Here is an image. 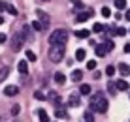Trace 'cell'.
Wrapping results in <instances>:
<instances>
[{
	"label": "cell",
	"instance_id": "1",
	"mask_svg": "<svg viewBox=\"0 0 130 122\" xmlns=\"http://www.w3.org/2000/svg\"><path fill=\"white\" fill-rule=\"evenodd\" d=\"M91 111L92 113H106L107 111V100L104 98V94L102 92H98L92 96V100H91Z\"/></svg>",
	"mask_w": 130,
	"mask_h": 122
},
{
	"label": "cell",
	"instance_id": "2",
	"mask_svg": "<svg viewBox=\"0 0 130 122\" xmlns=\"http://www.w3.org/2000/svg\"><path fill=\"white\" fill-rule=\"evenodd\" d=\"M64 53H66V43H57V45H51V49H49V58H51V62H60L62 58H64Z\"/></svg>",
	"mask_w": 130,
	"mask_h": 122
},
{
	"label": "cell",
	"instance_id": "3",
	"mask_svg": "<svg viewBox=\"0 0 130 122\" xmlns=\"http://www.w3.org/2000/svg\"><path fill=\"white\" fill-rule=\"evenodd\" d=\"M66 42H68V30H64V28H57L55 32L49 36V43H51V45L66 43Z\"/></svg>",
	"mask_w": 130,
	"mask_h": 122
},
{
	"label": "cell",
	"instance_id": "4",
	"mask_svg": "<svg viewBox=\"0 0 130 122\" xmlns=\"http://www.w3.org/2000/svg\"><path fill=\"white\" fill-rule=\"evenodd\" d=\"M113 47H115V43H113V42H109V39H106L104 43H98L96 47H94V53H96V56H98V58H102V56H106Z\"/></svg>",
	"mask_w": 130,
	"mask_h": 122
},
{
	"label": "cell",
	"instance_id": "5",
	"mask_svg": "<svg viewBox=\"0 0 130 122\" xmlns=\"http://www.w3.org/2000/svg\"><path fill=\"white\" fill-rule=\"evenodd\" d=\"M23 36H21V32H17V34H13V38H11V51L13 53H19L21 49H23Z\"/></svg>",
	"mask_w": 130,
	"mask_h": 122
},
{
	"label": "cell",
	"instance_id": "6",
	"mask_svg": "<svg viewBox=\"0 0 130 122\" xmlns=\"http://www.w3.org/2000/svg\"><path fill=\"white\" fill-rule=\"evenodd\" d=\"M36 17H38V21L43 25V28H49V23H51V19H49V15H47L45 11L38 10V11H36Z\"/></svg>",
	"mask_w": 130,
	"mask_h": 122
},
{
	"label": "cell",
	"instance_id": "7",
	"mask_svg": "<svg viewBox=\"0 0 130 122\" xmlns=\"http://www.w3.org/2000/svg\"><path fill=\"white\" fill-rule=\"evenodd\" d=\"M92 17V10H87V11H81L77 17H75V23H85Z\"/></svg>",
	"mask_w": 130,
	"mask_h": 122
},
{
	"label": "cell",
	"instance_id": "8",
	"mask_svg": "<svg viewBox=\"0 0 130 122\" xmlns=\"http://www.w3.org/2000/svg\"><path fill=\"white\" fill-rule=\"evenodd\" d=\"M4 94H6V96H17V94H19V87H17V85H10V87H6L4 88Z\"/></svg>",
	"mask_w": 130,
	"mask_h": 122
},
{
	"label": "cell",
	"instance_id": "9",
	"mask_svg": "<svg viewBox=\"0 0 130 122\" xmlns=\"http://www.w3.org/2000/svg\"><path fill=\"white\" fill-rule=\"evenodd\" d=\"M17 70H19V73L21 75H28V64H26V60H21L19 64H17Z\"/></svg>",
	"mask_w": 130,
	"mask_h": 122
},
{
	"label": "cell",
	"instance_id": "10",
	"mask_svg": "<svg viewBox=\"0 0 130 122\" xmlns=\"http://www.w3.org/2000/svg\"><path fill=\"white\" fill-rule=\"evenodd\" d=\"M68 103H70L72 107H77L79 103H81V100H79L77 94H70V96H68Z\"/></svg>",
	"mask_w": 130,
	"mask_h": 122
},
{
	"label": "cell",
	"instance_id": "11",
	"mask_svg": "<svg viewBox=\"0 0 130 122\" xmlns=\"http://www.w3.org/2000/svg\"><path fill=\"white\" fill-rule=\"evenodd\" d=\"M117 70H119V73L123 75V77H126V75L130 73V66H128V64H124V62H123V64H119V66H117Z\"/></svg>",
	"mask_w": 130,
	"mask_h": 122
},
{
	"label": "cell",
	"instance_id": "12",
	"mask_svg": "<svg viewBox=\"0 0 130 122\" xmlns=\"http://www.w3.org/2000/svg\"><path fill=\"white\" fill-rule=\"evenodd\" d=\"M92 90H91V85H87V83H83V85H79V94L81 96H89Z\"/></svg>",
	"mask_w": 130,
	"mask_h": 122
},
{
	"label": "cell",
	"instance_id": "13",
	"mask_svg": "<svg viewBox=\"0 0 130 122\" xmlns=\"http://www.w3.org/2000/svg\"><path fill=\"white\" fill-rule=\"evenodd\" d=\"M81 79H83V71L81 70H74L72 71V81H74V83H79Z\"/></svg>",
	"mask_w": 130,
	"mask_h": 122
},
{
	"label": "cell",
	"instance_id": "14",
	"mask_svg": "<svg viewBox=\"0 0 130 122\" xmlns=\"http://www.w3.org/2000/svg\"><path fill=\"white\" fill-rule=\"evenodd\" d=\"M85 58H87V51H85V49H77V51H75V60L83 62Z\"/></svg>",
	"mask_w": 130,
	"mask_h": 122
},
{
	"label": "cell",
	"instance_id": "15",
	"mask_svg": "<svg viewBox=\"0 0 130 122\" xmlns=\"http://www.w3.org/2000/svg\"><path fill=\"white\" fill-rule=\"evenodd\" d=\"M38 116H40V122H49V116H47L45 109H38Z\"/></svg>",
	"mask_w": 130,
	"mask_h": 122
},
{
	"label": "cell",
	"instance_id": "16",
	"mask_svg": "<svg viewBox=\"0 0 130 122\" xmlns=\"http://www.w3.org/2000/svg\"><path fill=\"white\" fill-rule=\"evenodd\" d=\"M19 32H21V36H23L25 39H32V36H30V28H28V26H23Z\"/></svg>",
	"mask_w": 130,
	"mask_h": 122
},
{
	"label": "cell",
	"instance_id": "17",
	"mask_svg": "<svg viewBox=\"0 0 130 122\" xmlns=\"http://www.w3.org/2000/svg\"><path fill=\"white\" fill-rule=\"evenodd\" d=\"M8 73H10V68H8V66H2V68H0V83L8 77Z\"/></svg>",
	"mask_w": 130,
	"mask_h": 122
},
{
	"label": "cell",
	"instance_id": "18",
	"mask_svg": "<svg viewBox=\"0 0 130 122\" xmlns=\"http://www.w3.org/2000/svg\"><path fill=\"white\" fill-rule=\"evenodd\" d=\"M107 92L109 94H117V83H113V81H109V83H107Z\"/></svg>",
	"mask_w": 130,
	"mask_h": 122
},
{
	"label": "cell",
	"instance_id": "19",
	"mask_svg": "<svg viewBox=\"0 0 130 122\" xmlns=\"http://www.w3.org/2000/svg\"><path fill=\"white\" fill-rule=\"evenodd\" d=\"M55 83L57 85H64L66 83V75L64 73H55Z\"/></svg>",
	"mask_w": 130,
	"mask_h": 122
},
{
	"label": "cell",
	"instance_id": "20",
	"mask_svg": "<svg viewBox=\"0 0 130 122\" xmlns=\"http://www.w3.org/2000/svg\"><path fill=\"white\" fill-rule=\"evenodd\" d=\"M104 30H106L104 25H100V23H94V26H92V32H94V34H102Z\"/></svg>",
	"mask_w": 130,
	"mask_h": 122
},
{
	"label": "cell",
	"instance_id": "21",
	"mask_svg": "<svg viewBox=\"0 0 130 122\" xmlns=\"http://www.w3.org/2000/svg\"><path fill=\"white\" fill-rule=\"evenodd\" d=\"M25 56H26V60H28V62H36V60H38V56H36L34 51H26Z\"/></svg>",
	"mask_w": 130,
	"mask_h": 122
},
{
	"label": "cell",
	"instance_id": "22",
	"mask_svg": "<svg viewBox=\"0 0 130 122\" xmlns=\"http://www.w3.org/2000/svg\"><path fill=\"white\" fill-rule=\"evenodd\" d=\"M115 83H117V88L119 90H128V83L124 79H119V81H115Z\"/></svg>",
	"mask_w": 130,
	"mask_h": 122
},
{
	"label": "cell",
	"instance_id": "23",
	"mask_svg": "<svg viewBox=\"0 0 130 122\" xmlns=\"http://www.w3.org/2000/svg\"><path fill=\"white\" fill-rule=\"evenodd\" d=\"M32 30H36V32H42V30H45V28H43V25H42V23L36 19V21L32 23Z\"/></svg>",
	"mask_w": 130,
	"mask_h": 122
},
{
	"label": "cell",
	"instance_id": "24",
	"mask_svg": "<svg viewBox=\"0 0 130 122\" xmlns=\"http://www.w3.org/2000/svg\"><path fill=\"white\" fill-rule=\"evenodd\" d=\"M83 118H85V122H94V115H92V111H87L83 115Z\"/></svg>",
	"mask_w": 130,
	"mask_h": 122
},
{
	"label": "cell",
	"instance_id": "25",
	"mask_svg": "<svg viewBox=\"0 0 130 122\" xmlns=\"http://www.w3.org/2000/svg\"><path fill=\"white\" fill-rule=\"evenodd\" d=\"M75 36H77V38H89V36H91V32H89V30H77V32H75Z\"/></svg>",
	"mask_w": 130,
	"mask_h": 122
},
{
	"label": "cell",
	"instance_id": "26",
	"mask_svg": "<svg viewBox=\"0 0 130 122\" xmlns=\"http://www.w3.org/2000/svg\"><path fill=\"white\" fill-rule=\"evenodd\" d=\"M115 8L117 10H124L126 8V0H115Z\"/></svg>",
	"mask_w": 130,
	"mask_h": 122
},
{
	"label": "cell",
	"instance_id": "27",
	"mask_svg": "<svg viewBox=\"0 0 130 122\" xmlns=\"http://www.w3.org/2000/svg\"><path fill=\"white\" fill-rule=\"evenodd\" d=\"M72 6H74V10H83V2L81 0H72Z\"/></svg>",
	"mask_w": 130,
	"mask_h": 122
},
{
	"label": "cell",
	"instance_id": "28",
	"mask_svg": "<svg viewBox=\"0 0 130 122\" xmlns=\"http://www.w3.org/2000/svg\"><path fill=\"white\" fill-rule=\"evenodd\" d=\"M55 116H57V118H66L68 115H66L64 109H57V111H55Z\"/></svg>",
	"mask_w": 130,
	"mask_h": 122
},
{
	"label": "cell",
	"instance_id": "29",
	"mask_svg": "<svg viewBox=\"0 0 130 122\" xmlns=\"http://www.w3.org/2000/svg\"><path fill=\"white\" fill-rule=\"evenodd\" d=\"M87 70H89V71L96 70V60H89V62H87Z\"/></svg>",
	"mask_w": 130,
	"mask_h": 122
},
{
	"label": "cell",
	"instance_id": "30",
	"mask_svg": "<svg viewBox=\"0 0 130 122\" xmlns=\"http://www.w3.org/2000/svg\"><path fill=\"white\" fill-rule=\"evenodd\" d=\"M6 11H8V13H11V15H17V10L11 6V4H6Z\"/></svg>",
	"mask_w": 130,
	"mask_h": 122
},
{
	"label": "cell",
	"instance_id": "31",
	"mask_svg": "<svg viewBox=\"0 0 130 122\" xmlns=\"http://www.w3.org/2000/svg\"><path fill=\"white\" fill-rule=\"evenodd\" d=\"M124 34H126V28H121V26L115 28V36H124Z\"/></svg>",
	"mask_w": 130,
	"mask_h": 122
},
{
	"label": "cell",
	"instance_id": "32",
	"mask_svg": "<svg viewBox=\"0 0 130 122\" xmlns=\"http://www.w3.org/2000/svg\"><path fill=\"white\" fill-rule=\"evenodd\" d=\"M34 98H36V100H45V94L40 92V90H36V92H34Z\"/></svg>",
	"mask_w": 130,
	"mask_h": 122
},
{
	"label": "cell",
	"instance_id": "33",
	"mask_svg": "<svg viewBox=\"0 0 130 122\" xmlns=\"http://www.w3.org/2000/svg\"><path fill=\"white\" fill-rule=\"evenodd\" d=\"M111 15V10L109 8H102V17H109Z\"/></svg>",
	"mask_w": 130,
	"mask_h": 122
},
{
	"label": "cell",
	"instance_id": "34",
	"mask_svg": "<svg viewBox=\"0 0 130 122\" xmlns=\"http://www.w3.org/2000/svg\"><path fill=\"white\" fill-rule=\"evenodd\" d=\"M106 73H107V75L111 77V75L115 73V68H113V66H107V68H106Z\"/></svg>",
	"mask_w": 130,
	"mask_h": 122
},
{
	"label": "cell",
	"instance_id": "35",
	"mask_svg": "<svg viewBox=\"0 0 130 122\" xmlns=\"http://www.w3.org/2000/svg\"><path fill=\"white\" fill-rule=\"evenodd\" d=\"M19 109H21L19 105H13L11 107V115H19Z\"/></svg>",
	"mask_w": 130,
	"mask_h": 122
},
{
	"label": "cell",
	"instance_id": "36",
	"mask_svg": "<svg viewBox=\"0 0 130 122\" xmlns=\"http://www.w3.org/2000/svg\"><path fill=\"white\" fill-rule=\"evenodd\" d=\"M6 39H8V36H6V34H2V32H0V43H6Z\"/></svg>",
	"mask_w": 130,
	"mask_h": 122
},
{
	"label": "cell",
	"instance_id": "37",
	"mask_svg": "<svg viewBox=\"0 0 130 122\" xmlns=\"http://www.w3.org/2000/svg\"><path fill=\"white\" fill-rule=\"evenodd\" d=\"M124 53H130V43H126V45H124Z\"/></svg>",
	"mask_w": 130,
	"mask_h": 122
},
{
	"label": "cell",
	"instance_id": "38",
	"mask_svg": "<svg viewBox=\"0 0 130 122\" xmlns=\"http://www.w3.org/2000/svg\"><path fill=\"white\" fill-rule=\"evenodd\" d=\"M4 10H6V4H4V2H0V11H4Z\"/></svg>",
	"mask_w": 130,
	"mask_h": 122
},
{
	"label": "cell",
	"instance_id": "39",
	"mask_svg": "<svg viewBox=\"0 0 130 122\" xmlns=\"http://www.w3.org/2000/svg\"><path fill=\"white\" fill-rule=\"evenodd\" d=\"M124 17H126V21H130V10L126 11V15H124Z\"/></svg>",
	"mask_w": 130,
	"mask_h": 122
},
{
	"label": "cell",
	"instance_id": "40",
	"mask_svg": "<svg viewBox=\"0 0 130 122\" xmlns=\"http://www.w3.org/2000/svg\"><path fill=\"white\" fill-rule=\"evenodd\" d=\"M2 23H4V17H2V15H0V25H2Z\"/></svg>",
	"mask_w": 130,
	"mask_h": 122
},
{
	"label": "cell",
	"instance_id": "41",
	"mask_svg": "<svg viewBox=\"0 0 130 122\" xmlns=\"http://www.w3.org/2000/svg\"><path fill=\"white\" fill-rule=\"evenodd\" d=\"M42 2H49V0H42Z\"/></svg>",
	"mask_w": 130,
	"mask_h": 122
}]
</instances>
